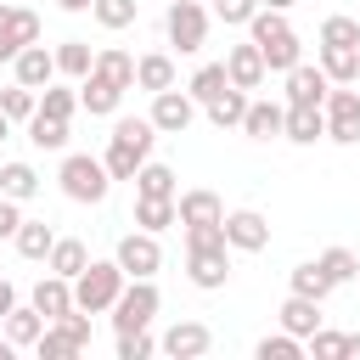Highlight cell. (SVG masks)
<instances>
[{
  "label": "cell",
  "mask_w": 360,
  "mask_h": 360,
  "mask_svg": "<svg viewBox=\"0 0 360 360\" xmlns=\"http://www.w3.org/2000/svg\"><path fill=\"white\" fill-rule=\"evenodd\" d=\"M152 146H158V124H152V118H118V124H112V135H107L101 163H107V174H112V180H135V174H141V163L152 158Z\"/></svg>",
  "instance_id": "6da1fadb"
},
{
  "label": "cell",
  "mask_w": 360,
  "mask_h": 360,
  "mask_svg": "<svg viewBox=\"0 0 360 360\" xmlns=\"http://www.w3.org/2000/svg\"><path fill=\"white\" fill-rule=\"evenodd\" d=\"M248 39L264 51V68L270 73H287V68H298L304 56V45H298V34H292V22H287V11H270V6H259L253 17H248Z\"/></svg>",
  "instance_id": "7a4b0ae2"
},
{
  "label": "cell",
  "mask_w": 360,
  "mask_h": 360,
  "mask_svg": "<svg viewBox=\"0 0 360 360\" xmlns=\"http://www.w3.org/2000/svg\"><path fill=\"white\" fill-rule=\"evenodd\" d=\"M124 264L118 259H90L79 276H73V304L79 309H90V315H101V309H112L118 304V292H124Z\"/></svg>",
  "instance_id": "3957f363"
},
{
  "label": "cell",
  "mask_w": 360,
  "mask_h": 360,
  "mask_svg": "<svg viewBox=\"0 0 360 360\" xmlns=\"http://www.w3.org/2000/svg\"><path fill=\"white\" fill-rule=\"evenodd\" d=\"M56 180H62V197H73V202H107V191H112V174H107V163L101 158H90V152H68L62 158V169H56Z\"/></svg>",
  "instance_id": "277c9868"
},
{
  "label": "cell",
  "mask_w": 360,
  "mask_h": 360,
  "mask_svg": "<svg viewBox=\"0 0 360 360\" xmlns=\"http://www.w3.org/2000/svg\"><path fill=\"white\" fill-rule=\"evenodd\" d=\"M158 309H163L158 281H152V276H135V281H124V292H118V304H112V332H141V326H152Z\"/></svg>",
  "instance_id": "5b68a950"
},
{
  "label": "cell",
  "mask_w": 360,
  "mask_h": 360,
  "mask_svg": "<svg viewBox=\"0 0 360 360\" xmlns=\"http://www.w3.org/2000/svg\"><path fill=\"white\" fill-rule=\"evenodd\" d=\"M163 34H169V45H174L180 56H197V51L208 45V6H202V0H174V6L163 11Z\"/></svg>",
  "instance_id": "8992f818"
},
{
  "label": "cell",
  "mask_w": 360,
  "mask_h": 360,
  "mask_svg": "<svg viewBox=\"0 0 360 360\" xmlns=\"http://www.w3.org/2000/svg\"><path fill=\"white\" fill-rule=\"evenodd\" d=\"M321 107H326V141H338V146H354V141H360V90H349V84H332Z\"/></svg>",
  "instance_id": "52a82bcc"
},
{
  "label": "cell",
  "mask_w": 360,
  "mask_h": 360,
  "mask_svg": "<svg viewBox=\"0 0 360 360\" xmlns=\"http://www.w3.org/2000/svg\"><path fill=\"white\" fill-rule=\"evenodd\" d=\"M112 259L124 264V276L135 281V276H158L163 270V248H158V231H129V236H118V248H112Z\"/></svg>",
  "instance_id": "ba28073f"
},
{
  "label": "cell",
  "mask_w": 360,
  "mask_h": 360,
  "mask_svg": "<svg viewBox=\"0 0 360 360\" xmlns=\"http://www.w3.org/2000/svg\"><path fill=\"white\" fill-rule=\"evenodd\" d=\"M152 124H158V135H186L191 129V118H197V101H191V90H158L152 96V112H146Z\"/></svg>",
  "instance_id": "9c48e42d"
},
{
  "label": "cell",
  "mask_w": 360,
  "mask_h": 360,
  "mask_svg": "<svg viewBox=\"0 0 360 360\" xmlns=\"http://www.w3.org/2000/svg\"><path fill=\"white\" fill-rule=\"evenodd\" d=\"M225 242H231V253H264L270 248V219L259 208H231L225 214Z\"/></svg>",
  "instance_id": "30bf717a"
},
{
  "label": "cell",
  "mask_w": 360,
  "mask_h": 360,
  "mask_svg": "<svg viewBox=\"0 0 360 360\" xmlns=\"http://www.w3.org/2000/svg\"><path fill=\"white\" fill-rule=\"evenodd\" d=\"M186 281L202 292H219L231 281V248H186Z\"/></svg>",
  "instance_id": "8fae6325"
},
{
  "label": "cell",
  "mask_w": 360,
  "mask_h": 360,
  "mask_svg": "<svg viewBox=\"0 0 360 360\" xmlns=\"http://www.w3.org/2000/svg\"><path fill=\"white\" fill-rule=\"evenodd\" d=\"M34 39H39V17L28 6H6L0 0V62H17V51L34 45Z\"/></svg>",
  "instance_id": "7c38bea8"
},
{
  "label": "cell",
  "mask_w": 360,
  "mask_h": 360,
  "mask_svg": "<svg viewBox=\"0 0 360 360\" xmlns=\"http://www.w3.org/2000/svg\"><path fill=\"white\" fill-rule=\"evenodd\" d=\"M281 79H287V107H321L326 90H332V79H326L321 62H298V68H287Z\"/></svg>",
  "instance_id": "4fadbf2b"
},
{
  "label": "cell",
  "mask_w": 360,
  "mask_h": 360,
  "mask_svg": "<svg viewBox=\"0 0 360 360\" xmlns=\"http://www.w3.org/2000/svg\"><path fill=\"white\" fill-rule=\"evenodd\" d=\"M158 349H163V354H174V360H197V354H208V349H214V332H208L202 321H174V326L158 338Z\"/></svg>",
  "instance_id": "5bb4252c"
},
{
  "label": "cell",
  "mask_w": 360,
  "mask_h": 360,
  "mask_svg": "<svg viewBox=\"0 0 360 360\" xmlns=\"http://www.w3.org/2000/svg\"><path fill=\"white\" fill-rule=\"evenodd\" d=\"M11 68H17V84H28V90H45L51 79H62V73H56V51H45L39 39H34V45H22Z\"/></svg>",
  "instance_id": "9a60e30c"
},
{
  "label": "cell",
  "mask_w": 360,
  "mask_h": 360,
  "mask_svg": "<svg viewBox=\"0 0 360 360\" xmlns=\"http://www.w3.org/2000/svg\"><path fill=\"white\" fill-rule=\"evenodd\" d=\"M28 304H34L45 321H62L68 309H79V304H73V281H68V276H56V270L34 281V298H28Z\"/></svg>",
  "instance_id": "2e32d148"
},
{
  "label": "cell",
  "mask_w": 360,
  "mask_h": 360,
  "mask_svg": "<svg viewBox=\"0 0 360 360\" xmlns=\"http://www.w3.org/2000/svg\"><path fill=\"white\" fill-rule=\"evenodd\" d=\"M225 73H231V84H242V90H259L270 68H264V51L248 39V45H231V51H225Z\"/></svg>",
  "instance_id": "e0dca14e"
},
{
  "label": "cell",
  "mask_w": 360,
  "mask_h": 360,
  "mask_svg": "<svg viewBox=\"0 0 360 360\" xmlns=\"http://www.w3.org/2000/svg\"><path fill=\"white\" fill-rule=\"evenodd\" d=\"M118 101H124V90H118L112 79H101L96 68L79 79V107H84L90 118H112V112H118Z\"/></svg>",
  "instance_id": "ac0fdd59"
},
{
  "label": "cell",
  "mask_w": 360,
  "mask_h": 360,
  "mask_svg": "<svg viewBox=\"0 0 360 360\" xmlns=\"http://www.w3.org/2000/svg\"><path fill=\"white\" fill-rule=\"evenodd\" d=\"M242 135H248V141H281V135H287V107H281V101H248Z\"/></svg>",
  "instance_id": "d6986e66"
},
{
  "label": "cell",
  "mask_w": 360,
  "mask_h": 360,
  "mask_svg": "<svg viewBox=\"0 0 360 360\" xmlns=\"http://www.w3.org/2000/svg\"><path fill=\"white\" fill-rule=\"evenodd\" d=\"M202 112H208L214 129H242V118H248V90H242V84H225L214 101H202Z\"/></svg>",
  "instance_id": "ffe728a7"
},
{
  "label": "cell",
  "mask_w": 360,
  "mask_h": 360,
  "mask_svg": "<svg viewBox=\"0 0 360 360\" xmlns=\"http://www.w3.org/2000/svg\"><path fill=\"white\" fill-rule=\"evenodd\" d=\"M281 141H292V146L326 141V107H287V135Z\"/></svg>",
  "instance_id": "44dd1931"
},
{
  "label": "cell",
  "mask_w": 360,
  "mask_h": 360,
  "mask_svg": "<svg viewBox=\"0 0 360 360\" xmlns=\"http://www.w3.org/2000/svg\"><path fill=\"white\" fill-rule=\"evenodd\" d=\"M174 208H180V225L225 219V202H219V191H208V186H191V191H180V197H174Z\"/></svg>",
  "instance_id": "7402d4cb"
},
{
  "label": "cell",
  "mask_w": 360,
  "mask_h": 360,
  "mask_svg": "<svg viewBox=\"0 0 360 360\" xmlns=\"http://www.w3.org/2000/svg\"><path fill=\"white\" fill-rule=\"evenodd\" d=\"M281 326H287L292 338H304V343H309V332H321V298L287 292V304H281Z\"/></svg>",
  "instance_id": "603a6c76"
},
{
  "label": "cell",
  "mask_w": 360,
  "mask_h": 360,
  "mask_svg": "<svg viewBox=\"0 0 360 360\" xmlns=\"http://www.w3.org/2000/svg\"><path fill=\"white\" fill-rule=\"evenodd\" d=\"M135 84L152 90V96L169 90V84H174V56H169V51H146V56H135Z\"/></svg>",
  "instance_id": "cb8c5ba5"
},
{
  "label": "cell",
  "mask_w": 360,
  "mask_h": 360,
  "mask_svg": "<svg viewBox=\"0 0 360 360\" xmlns=\"http://www.w3.org/2000/svg\"><path fill=\"white\" fill-rule=\"evenodd\" d=\"M321 68L332 84H354L360 79V45H321Z\"/></svg>",
  "instance_id": "d4e9b609"
},
{
  "label": "cell",
  "mask_w": 360,
  "mask_h": 360,
  "mask_svg": "<svg viewBox=\"0 0 360 360\" xmlns=\"http://www.w3.org/2000/svg\"><path fill=\"white\" fill-rule=\"evenodd\" d=\"M135 225L141 231H169V225H180V208H174V197H135Z\"/></svg>",
  "instance_id": "484cf974"
},
{
  "label": "cell",
  "mask_w": 360,
  "mask_h": 360,
  "mask_svg": "<svg viewBox=\"0 0 360 360\" xmlns=\"http://www.w3.org/2000/svg\"><path fill=\"white\" fill-rule=\"evenodd\" d=\"M45 326H51V321H45V315H39V309H34V304H17V309H11V315H6V338H11V343H17V349H34V343H39V332H45Z\"/></svg>",
  "instance_id": "4316f807"
},
{
  "label": "cell",
  "mask_w": 360,
  "mask_h": 360,
  "mask_svg": "<svg viewBox=\"0 0 360 360\" xmlns=\"http://www.w3.org/2000/svg\"><path fill=\"white\" fill-rule=\"evenodd\" d=\"M90 68H96L90 39H62V45H56V73H62V79H73V84H79Z\"/></svg>",
  "instance_id": "83f0119b"
},
{
  "label": "cell",
  "mask_w": 360,
  "mask_h": 360,
  "mask_svg": "<svg viewBox=\"0 0 360 360\" xmlns=\"http://www.w3.org/2000/svg\"><path fill=\"white\" fill-rule=\"evenodd\" d=\"M11 242H17V253H22V259H51V248H56V231H51L45 219H22Z\"/></svg>",
  "instance_id": "f1b7e54d"
},
{
  "label": "cell",
  "mask_w": 360,
  "mask_h": 360,
  "mask_svg": "<svg viewBox=\"0 0 360 360\" xmlns=\"http://www.w3.org/2000/svg\"><path fill=\"white\" fill-rule=\"evenodd\" d=\"M84 264H90V248H84L79 236H56V248H51L45 270H56V276H68V281H73V276H79Z\"/></svg>",
  "instance_id": "f546056e"
},
{
  "label": "cell",
  "mask_w": 360,
  "mask_h": 360,
  "mask_svg": "<svg viewBox=\"0 0 360 360\" xmlns=\"http://www.w3.org/2000/svg\"><path fill=\"white\" fill-rule=\"evenodd\" d=\"M96 73H101V79H112L118 90H135V56H129V51H118V45L96 51Z\"/></svg>",
  "instance_id": "4dcf8cb0"
},
{
  "label": "cell",
  "mask_w": 360,
  "mask_h": 360,
  "mask_svg": "<svg viewBox=\"0 0 360 360\" xmlns=\"http://www.w3.org/2000/svg\"><path fill=\"white\" fill-rule=\"evenodd\" d=\"M28 141H34L39 152H62V146H68V118H51V112L34 107V118H28Z\"/></svg>",
  "instance_id": "1f68e13d"
},
{
  "label": "cell",
  "mask_w": 360,
  "mask_h": 360,
  "mask_svg": "<svg viewBox=\"0 0 360 360\" xmlns=\"http://www.w3.org/2000/svg\"><path fill=\"white\" fill-rule=\"evenodd\" d=\"M135 197H180V186H174V169L169 163H141V174H135Z\"/></svg>",
  "instance_id": "d6a6232c"
},
{
  "label": "cell",
  "mask_w": 360,
  "mask_h": 360,
  "mask_svg": "<svg viewBox=\"0 0 360 360\" xmlns=\"http://www.w3.org/2000/svg\"><path fill=\"white\" fill-rule=\"evenodd\" d=\"M225 84H231V73H225V62H202V68L191 73V84H186V90H191V101L202 107V101H214V96L225 90Z\"/></svg>",
  "instance_id": "836d02e7"
},
{
  "label": "cell",
  "mask_w": 360,
  "mask_h": 360,
  "mask_svg": "<svg viewBox=\"0 0 360 360\" xmlns=\"http://www.w3.org/2000/svg\"><path fill=\"white\" fill-rule=\"evenodd\" d=\"M0 191H6V197H17V202H28V197L39 191L34 163H0Z\"/></svg>",
  "instance_id": "e575fe53"
},
{
  "label": "cell",
  "mask_w": 360,
  "mask_h": 360,
  "mask_svg": "<svg viewBox=\"0 0 360 360\" xmlns=\"http://www.w3.org/2000/svg\"><path fill=\"white\" fill-rule=\"evenodd\" d=\"M321 270H326V281H332V287L360 281V259H354L349 248H326V253H321Z\"/></svg>",
  "instance_id": "d590c367"
},
{
  "label": "cell",
  "mask_w": 360,
  "mask_h": 360,
  "mask_svg": "<svg viewBox=\"0 0 360 360\" xmlns=\"http://www.w3.org/2000/svg\"><path fill=\"white\" fill-rule=\"evenodd\" d=\"M253 354H259V360H298V354H304V338H292V332L281 326V332L259 338V343H253Z\"/></svg>",
  "instance_id": "8d00e7d4"
},
{
  "label": "cell",
  "mask_w": 360,
  "mask_h": 360,
  "mask_svg": "<svg viewBox=\"0 0 360 360\" xmlns=\"http://www.w3.org/2000/svg\"><path fill=\"white\" fill-rule=\"evenodd\" d=\"M34 107H39V90H28V84L0 90V112H6L11 124H28V118H34Z\"/></svg>",
  "instance_id": "74e56055"
},
{
  "label": "cell",
  "mask_w": 360,
  "mask_h": 360,
  "mask_svg": "<svg viewBox=\"0 0 360 360\" xmlns=\"http://www.w3.org/2000/svg\"><path fill=\"white\" fill-rule=\"evenodd\" d=\"M39 112H51V118H73L79 112V90L73 84H45V96H39Z\"/></svg>",
  "instance_id": "f35d334b"
},
{
  "label": "cell",
  "mask_w": 360,
  "mask_h": 360,
  "mask_svg": "<svg viewBox=\"0 0 360 360\" xmlns=\"http://www.w3.org/2000/svg\"><path fill=\"white\" fill-rule=\"evenodd\" d=\"M292 292H304V298H326V292H332V281H326L321 259H309V264H292Z\"/></svg>",
  "instance_id": "ab89813d"
},
{
  "label": "cell",
  "mask_w": 360,
  "mask_h": 360,
  "mask_svg": "<svg viewBox=\"0 0 360 360\" xmlns=\"http://www.w3.org/2000/svg\"><path fill=\"white\" fill-rule=\"evenodd\" d=\"M90 11H96V22H101V28H112V34H118V28H129V22H135L141 0H96Z\"/></svg>",
  "instance_id": "60d3db41"
},
{
  "label": "cell",
  "mask_w": 360,
  "mask_h": 360,
  "mask_svg": "<svg viewBox=\"0 0 360 360\" xmlns=\"http://www.w3.org/2000/svg\"><path fill=\"white\" fill-rule=\"evenodd\" d=\"M34 354H39V360H68V354H79V343H73V338L51 321V326L39 332V343H34Z\"/></svg>",
  "instance_id": "b9f144b4"
},
{
  "label": "cell",
  "mask_w": 360,
  "mask_h": 360,
  "mask_svg": "<svg viewBox=\"0 0 360 360\" xmlns=\"http://www.w3.org/2000/svg\"><path fill=\"white\" fill-rule=\"evenodd\" d=\"M321 45H360V17H326L321 22Z\"/></svg>",
  "instance_id": "7bdbcfd3"
},
{
  "label": "cell",
  "mask_w": 360,
  "mask_h": 360,
  "mask_svg": "<svg viewBox=\"0 0 360 360\" xmlns=\"http://www.w3.org/2000/svg\"><path fill=\"white\" fill-rule=\"evenodd\" d=\"M186 248H231V242H225V219H202V225H186Z\"/></svg>",
  "instance_id": "ee69618b"
},
{
  "label": "cell",
  "mask_w": 360,
  "mask_h": 360,
  "mask_svg": "<svg viewBox=\"0 0 360 360\" xmlns=\"http://www.w3.org/2000/svg\"><path fill=\"white\" fill-rule=\"evenodd\" d=\"M152 349H158V338H152L146 326H141V332H118V360H146Z\"/></svg>",
  "instance_id": "f6af8a7d"
},
{
  "label": "cell",
  "mask_w": 360,
  "mask_h": 360,
  "mask_svg": "<svg viewBox=\"0 0 360 360\" xmlns=\"http://www.w3.org/2000/svg\"><path fill=\"white\" fill-rule=\"evenodd\" d=\"M343 338H349V332H326V326H321V332H309V354H315V360H343Z\"/></svg>",
  "instance_id": "bcb514c9"
},
{
  "label": "cell",
  "mask_w": 360,
  "mask_h": 360,
  "mask_svg": "<svg viewBox=\"0 0 360 360\" xmlns=\"http://www.w3.org/2000/svg\"><path fill=\"white\" fill-rule=\"evenodd\" d=\"M259 11V0H214V17L231 22V28H248V17Z\"/></svg>",
  "instance_id": "7dc6e473"
},
{
  "label": "cell",
  "mask_w": 360,
  "mask_h": 360,
  "mask_svg": "<svg viewBox=\"0 0 360 360\" xmlns=\"http://www.w3.org/2000/svg\"><path fill=\"white\" fill-rule=\"evenodd\" d=\"M56 326H62V332H68V338H73L79 349H90V309H68V315H62Z\"/></svg>",
  "instance_id": "c3c4849f"
},
{
  "label": "cell",
  "mask_w": 360,
  "mask_h": 360,
  "mask_svg": "<svg viewBox=\"0 0 360 360\" xmlns=\"http://www.w3.org/2000/svg\"><path fill=\"white\" fill-rule=\"evenodd\" d=\"M17 225H22V202L0 191V242H11V236H17Z\"/></svg>",
  "instance_id": "681fc988"
},
{
  "label": "cell",
  "mask_w": 360,
  "mask_h": 360,
  "mask_svg": "<svg viewBox=\"0 0 360 360\" xmlns=\"http://www.w3.org/2000/svg\"><path fill=\"white\" fill-rule=\"evenodd\" d=\"M11 309H17V287H11V281H6V276H0V321H6V315H11Z\"/></svg>",
  "instance_id": "f907efd6"
},
{
  "label": "cell",
  "mask_w": 360,
  "mask_h": 360,
  "mask_svg": "<svg viewBox=\"0 0 360 360\" xmlns=\"http://www.w3.org/2000/svg\"><path fill=\"white\" fill-rule=\"evenodd\" d=\"M343 360H360V332H349V338H343Z\"/></svg>",
  "instance_id": "816d5d0a"
},
{
  "label": "cell",
  "mask_w": 360,
  "mask_h": 360,
  "mask_svg": "<svg viewBox=\"0 0 360 360\" xmlns=\"http://www.w3.org/2000/svg\"><path fill=\"white\" fill-rule=\"evenodd\" d=\"M56 6H62V11H73V17H79V11H90V6H96V0H56Z\"/></svg>",
  "instance_id": "f5cc1de1"
},
{
  "label": "cell",
  "mask_w": 360,
  "mask_h": 360,
  "mask_svg": "<svg viewBox=\"0 0 360 360\" xmlns=\"http://www.w3.org/2000/svg\"><path fill=\"white\" fill-rule=\"evenodd\" d=\"M259 6H270V11H292L298 0H259Z\"/></svg>",
  "instance_id": "db71d44e"
},
{
  "label": "cell",
  "mask_w": 360,
  "mask_h": 360,
  "mask_svg": "<svg viewBox=\"0 0 360 360\" xmlns=\"http://www.w3.org/2000/svg\"><path fill=\"white\" fill-rule=\"evenodd\" d=\"M11 349H17V343H11V338H0V360H11Z\"/></svg>",
  "instance_id": "11a10c76"
},
{
  "label": "cell",
  "mask_w": 360,
  "mask_h": 360,
  "mask_svg": "<svg viewBox=\"0 0 360 360\" xmlns=\"http://www.w3.org/2000/svg\"><path fill=\"white\" fill-rule=\"evenodd\" d=\"M6 135H11V118H6V112H0V141H6Z\"/></svg>",
  "instance_id": "9f6ffc18"
}]
</instances>
